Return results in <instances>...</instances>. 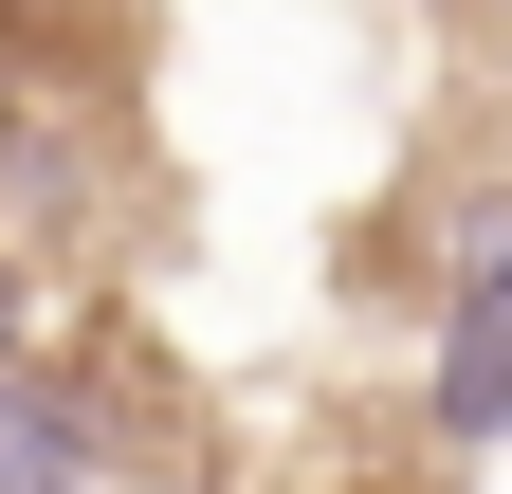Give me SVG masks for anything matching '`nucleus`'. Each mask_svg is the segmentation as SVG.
<instances>
[{
    "mask_svg": "<svg viewBox=\"0 0 512 494\" xmlns=\"http://www.w3.org/2000/svg\"><path fill=\"white\" fill-rule=\"evenodd\" d=\"M494 421H512V220H476L458 330H439V440H494Z\"/></svg>",
    "mask_w": 512,
    "mask_h": 494,
    "instance_id": "f257e3e1",
    "label": "nucleus"
},
{
    "mask_svg": "<svg viewBox=\"0 0 512 494\" xmlns=\"http://www.w3.org/2000/svg\"><path fill=\"white\" fill-rule=\"evenodd\" d=\"M55 476H74V421H55V403H19V385H0V494H55Z\"/></svg>",
    "mask_w": 512,
    "mask_h": 494,
    "instance_id": "f03ea898",
    "label": "nucleus"
}]
</instances>
